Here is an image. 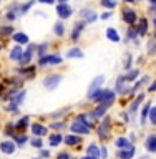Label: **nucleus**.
Masks as SVG:
<instances>
[{
	"label": "nucleus",
	"instance_id": "38",
	"mask_svg": "<svg viewBox=\"0 0 156 159\" xmlns=\"http://www.w3.org/2000/svg\"><path fill=\"white\" fill-rule=\"evenodd\" d=\"M37 57H45V55H48V42H43V43H38L37 45Z\"/></svg>",
	"mask_w": 156,
	"mask_h": 159
},
{
	"label": "nucleus",
	"instance_id": "41",
	"mask_svg": "<svg viewBox=\"0 0 156 159\" xmlns=\"http://www.w3.org/2000/svg\"><path fill=\"white\" fill-rule=\"evenodd\" d=\"M131 66H133V55L131 53H125V60H123V68L126 70H131Z\"/></svg>",
	"mask_w": 156,
	"mask_h": 159
},
{
	"label": "nucleus",
	"instance_id": "3",
	"mask_svg": "<svg viewBox=\"0 0 156 159\" xmlns=\"http://www.w3.org/2000/svg\"><path fill=\"white\" fill-rule=\"evenodd\" d=\"M97 133H98L100 139L106 141V139L111 136V118H110V116L103 118L102 123H100V126H98V129H97Z\"/></svg>",
	"mask_w": 156,
	"mask_h": 159
},
{
	"label": "nucleus",
	"instance_id": "13",
	"mask_svg": "<svg viewBox=\"0 0 156 159\" xmlns=\"http://www.w3.org/2000/svg\"><path fill=\"white\" fill-rule=\"evenodd\" d=\"M28 124H30V116L28 114H25V116H22L20 119H17V121L13 123L15 134H25V129L28 128Z\"/></svg>",
	"mask_w": 156,
	"mask_h": 159
},
{
	"label": "nucleus",
	"instance_id": "61",
	"mask_svg": "<svg viewBox=\"0 0 156 159\" xmlns=\"http://www.w3.org/2000/svg\"><path fill=\"white\" fill-rule=\"evenodd\" d=\"M0 52H2V43H0Z\"/></svg>",
	"mask_w": 156,
	"mask_h": 159
},
{
	"label": "nucleus",
	"instance_id": "1",
	"mask_svg": "<svg viewBox=\"0 0 156 159\" xmlns=\"http://www.w3.org/2000/svg\"><path fill=\"white\" fill-rule=\"evenodd\" d=\"M63 80V75L62 73H52V75H47L43 80H42V84L45 89H48V91H53V89L58 88V84L62 83Z\"/></svg>",
	"mask_w": 156,
	"mask_h": 159
},
{
	"label": "nucleus",
	"instance_id": "59",
	"mask_svg": "<svg viewBox=\"0 0 156 159\" xmlns=\"http://www.w3.org/2000/svg\"><path fill=\"white\" fill-rule=\"evenodd\" d=\"M148 2L151 3V5H156V0H148Z\"/></svg>",
	"mask_w": 156,
	"mask_h": 159
},
{
	"label": "nucleus",
	"instance_id": "29",
	"mask_svg": "<svg viewBox=\"0 0 156 159\" xmlns=\"http://www.w3.org/2000/svg\"><path fill=\"white\" fill-rule=\"evenodd\" d=\"M105 35H106V38L110 40V42H113V43H118L120 40H121V37H120V33H118V30L115 28V27H108L106 32H105Z\"/></svg>",
	"mask_w": 156,
	"mask_h": 159
},
{
	"label": "nucleus",
	"instance_id": "56",
	"mask_svg": "<svg viewBox=\"0 0 156 159\" xmlns=\"http://www.w3.org/2000/svg\"><path fill=\"white\" fill-rule=\"evenodd\" d=\"M58 3H68V0H57Z\"/></svg>",
	"mask_w": 156,
	"mask_h": 159
},
{
	"label": "nucleus",
	"instance_id": "24",
	"mask_svg": "<svg viewBox=\"0 0 156 159\" xmlns=\"http://www.w3.org/2000/svg\"><path fill=\"white\" fill-rule=\"evenodd\" d=\"M85 23L83 20L82 22H77L73 25V30H72V42H78V38H80V35H82V32L85 30Z\"/></svg>",
	"mask_w": 156,
	"mask_h": 159
},
{
	"label": "nucleus",
	"instance_id": "14",
	"mask_svg": "<svg viewBox=\"0 0 156 159\" xmlns=\"http://www.w3.org/2000/svg\"><path fill=\"white\" fill-rule=\"evenodd\" d=\"M73 13V8L70 7L68 3H57V15L60 20H67L72 17Z\"/></svg>",
	"mask_w": 156,
	"mask_h": 159
},
{
	"label": "nucleus",
	"instance_id": "33",
	"mask_svg": "<svg viewBox=\"0 0 156 159\" xmlns=\"http://www.w3.org/2000/svg\"><path fill=\"white\" fill-rule=\"evenodd\" d=\"M12 139H13V143L17 144V148H20V149L25 148V144L30 141V138L27 136V134H15Z\"/></svg>",
	"mask_w": 156,
	"mask_h": 159
},
{
	"label": "nucleus",
	"instance_id": "54",
	"mask_svg": "<svg viewBox=\"0 0 156 159\" xmlns=\"http://www.w3.org/2000/svg\"><path fill=\"white\" fill-rule=\"evenodd\" d=\"M80 159H98V157H92V156H83V157H80Z\"/></svg>",
	"mask_w": 156,
	"mask_h": 159
},
{
	"label": "nucleus",
	"instance_id": "62",
	"mask_svg": "<svg viewBox=\"0 0 156 159\" xmlns=\"http://www.w3.org/2000/svg\"><path fill=\"white\" fill-rule=\"evenodd\" d=\"M32 159H40V157H32Z\"/></svg>",
	"mask_w": 156,
	"mask_h": 159
},
{
	"label": "nucleus",
	"instance_id": "36",
	"mask_svg": "<svg viewBox=\"0 0 156 159\" xmlns=\"http://www.w3.org/2000/svg\"><path fill=\"white\" fill-rule=\"evenodd\" d=\"M77 121H80V123H83V124H87L88 128H93V121L90 119V116H88V113H80V114H77Z\"/></svg>",
	"mask_w": 156,
	"mask_h": 159
},
{
	"label": "nucleus",
	"instance_id": "47",
	"mask_svg": "<svg viewBox=\"0 0 156 159\" xmlns=\"http://www.w3.org/2000/svg\"><path fill=\"white\" fill-rule=\"evenodd\" d=\"M50 156H52V152H50L48 149H43V148L38 149V157L40 159H48Z\"/></svg>",
	"mask_w": 156,
	"mask_h": 159
},
{
	"label": "nucleus",
	"instance_id": "37",
	"mask_svg": "<svg viewBox=\"0 0 156 159\" xmlns=\"http://www.w3.org/2000/svg\"><path fill=\"white\" fill-rule=\"evenodd\" d=\"M15 32H13V27L12 25H2L0 27V38H7V37H12Z\"/></svg>",
	"mask_w": 156,
	"mask_h": 159
},
{
	"label": "nucleus",
	"instance_id": "8",
	"mask_svg": "<svg viewBox=\"0 0 156 159\" xmlns=\"http://www.w3.org/2000/svg\"><path fill=\"white\" fill-rule=\"evenodd\" d=\"M105 81H106V76H105V75H98L95 80H92V83H90V86H88V89H87V99L92 96L95 91H98L100 88H103Z\"/></svg>",
	"mask_w": 156,
	"mask_h": 159
},
{
	"label": "nucleus",
	"instance_id": "22",
	"mask_svg": "<svg viewBox=\"0 0 156 159\" xmlns=\"http://www.w3.org/2000/svg\"><path fill=\"white\" fill-rule=\"evenodd\" d=\"M25 98H27V89H22V88H20L18 91L15 93L12 98H10V103L20 108V106H22V103L25 101Z\"/></svg>",
	"mask_w": 156,
	"mask_h": 159
},
{
	"label": "nucleus",
	"instance_id": "55",
	"mask_svg": "<svg viewBox=\"0 0 156 159\" xmlns=\"http://www.w3.org/2000/svg\"><path fill=\"white\" fill-rule=\"evenodd\" d=\"M126 3H135V2H139V0H125Z\"/></svg>",
	"mask_w": 156,
	"mask_h": 159
},
{
	"label": "nucleus",
	"instance_id": "18",
	"mask_svg": "<svg viewBox=\"0 0 156 159\" xmlns=\"http://www.w3.org/2000/svg\"><path fill=\"white\" fill-rule=\"evenodd\" d=\"M115 101H116V93L113 91V89H106L103 94V98H102V101H100V104H103V106H106V108H111Z\"/></svg>",
	"mask_w": 156,
	"mask_h": 159
},
{
	"label": "nucleus",
	"instance_id": "35",
	"mask_svg": "<svg viewBox=\"0 0 156 159\" xmlns=\"http://www.w3.org/2000/svg\"><path fill=\"white\" fill-rule=\"evenodd\" d=\"M138 32H136V27H128L126 30V42H135L138 43Z\"/></svg>",
	"mask_w": 156,
	"mask_h": 159
},
{
	"label": "nucleus",
	"instance_id": "39",
	"mask_svg": "<svg viewBox=\"0 0 156 159\" xmlns=\"http://www.w3.org/2000/svg\"><path fill=\"white\" fill-rule=\"evenodd\" d=\"M53 33L57 35V37H63V35H65V23H63V20H58V22L55 23Z\"/></svg>",
	"mask_w": 156,
	"mask_h": 159
},
{
	"label": "nucleus",
	"instance_id": "2",
	"mask_svg": "<svg viewBox=\"0 0 156 159\" xmlns=\"http://www.w3.org/2000/svg\"><path fill=\"white\" fill-rule=\"evenodd\" d=\"M63 61V58L57 53H48L45 57H40L38 58V66L40 68H47V66H57Z\"/></svg>",
	"mask_w": 156,
	"mask_h": 159
},
{
	"label": "nucleus",
	"instance_id": "42",
	"mask_svg": "<svg viewBox=\"0 0 156 159\" xmlns=\"http://www.w3.org/2000/svg\"><path fill=\"white\" fill-rule=\"evenodd\" d=\"M33 5H35V0H28V2H25V3H20V15H25Z\"/></svg>",
	"mask_w": 156,
	"mask_h": 159
},
{
	"label": "nucleus",
	"instance_id": "19",
	"mask_svg": "<svg viewBox=\"0 0 156 159\" xmlns=\"http://www.w3.org/2000/svg\"><path fill=\"white\" fill-rule=\"evenodd\" d=\"M17 71L22 75L20 78H23L25 81H32L35 78V66H20L17 68Z\"/></svg>",
	"mask_w": 156,
	"mask_h": 159
},
{
	"label": "nucleus",
	"instance_id": "21",
	"mask_svg": "<svg viewBox=\"0 0 156 159\" xmlns=\"http://www.w3.org/2000/svg\"><path fill=\"white\" fill-rule=\"evenodd\" d=\"M144 149L149 154H156V134L154 133H149L146 136V139H144Z\"/></svg>",
	"mask_w": 156,
	"mask_h": 159
},
{
	"label": "nucleus",
	"instance_id": "25",
	"mask_svg": "<svg viewBox=\"0 0 156 159\" xmlns=\"http://www.w3.org/2000/svg\"><path fill=\"white\" fill-rule=\"evenodd\" d=\"M148 30H149V22H148V18H139L138 20V27H136V32L139 37H144V35L148 33Z\"/></svg>",
	"mask_w": 156,
	"mask_h": 159
},
{
	"label": "nucleus",
	"instance_id": "4",
	"mask_svg": "<svg viewBox=\"0 0 156 159\" xmlns=\"http://www.w3.org/2000/svg\"><path fill=\"white\" fill-rule=\"evenodd\" d=\"M130 89H131V84L126 83L125 75H120V76L116 78V81H115L113 91L116 93V96H125V94H130Z\"/></svg>",
	"mask_w": 156,
	"mask_h": 159
},
{
	"label": "nucleus",
	"instance_id": "15",
	"mask_svg": "<svg viewBox=\"0 0 156 159\" xmlns=\"http://www.w3.org/2000/svg\"><path fill=\"white\" fill-rule=\"evenodd\" d=\"M123 22L128 25V27H135V23L138 22V15L133 8H125L123 10Z\"/></svg>",
	"mask_w": 156,
	"mask_h": 159
},
{
	"label": "nucleus",
	"instance_id": "60",
	"mask_svg": "<svg viewBox=\"0 0 156 159\" xmlns=\"http://www.w3.org/2000/svg\"><path fill=\"white\" fill-rule=\"evenodd\" d=\"M139 159H149L148 156H141V157H139Z\"/></svg>",
	"mask_w": 156,
	"mask_h": 159
},
{
	"label": "nucleus",
	"instance_id": "11",
	"mask_svg": "<svg viewBox=\"0 0 156 159\" xmlns=\"http://www.w3.org/2000/svg\"><path fill=\"white\" fill-rule=\"evenodd\" d=\"M17 144L13 143V139H5V141L0 143V152L5 154V156H12V154L17 151Z\"/></svg>",
	"mask_w": 156,
	"mask_h": 159
},
{
	"label": "nucleus",
	"instance_id": "49",
	"mask_svg": "<svg viewBox=\"0 0 156 159\" xmlns=\"http://www.w3.org/2000/svg\"><path fill=\"white\" fill-rule=\"evenodd\" d=\"M100 159H108V148L106 146L100 148Z\"/></svg>",
	"mask_w": 156,
	"mask_h": 159
},
{
	"label": "nucleus",
	"instance_id": "16",
	"mask_svg": "<svg viewBox=\"0 0 156 159\" xmlns=\"http://www.w3.org/2000/svg\"><path fill=\"white\" fill-rule=\"evenodd\" d=\"M136 156V146H130L126 149H116V159H133Z\"/></svg>",
	"mask_w": 156,
	"mask_h": 159
},
{
	"label": "nucleus",
	"instance_id": "23",
	"mask_svg": "<svg viewBox=\"0 0 156 159\" xmlns=\"http://www.w3.org/2000/svg\"><path fill=\"white\" fill-rule=\"evenodd\" d=\"M12 40L17 45H20V47H22V45H28L30 43V37H28L27 33H23V32H15L12 35Z\"/></svg>",
	"mask_w": 156,
	"mask_h": 159
},
{
	"label": "nucleus",
	"instance_id": "48",
	"mask_svg": "<svg viewBox=\"0 0 156 159\" xmlns=\"http://www.w3.org/2000/svg\"><path fill=\"white\" fill-rule=\"evenodd\" d=\"M55 159H73V157H72V154L67 152V151H60V152L57 154V157H55Z\"/></svg>",
	"mask_w": 156,
	"mask_h": 159
},
{
	"label": "nucleus",
	"instance_id": "58",
	"mask_svg": "<svg viewBox=\"0 0 156 159\" xmlns=\"http://www.w3.org/2000/svg\"><path fill=\"white\" fill-rule=\"evenodd\" d=\"M153 25H154V28H156V15L153 17Z\"/></svg>",
	"mask_w": 156,
	"mask_h": 159
},
{
	"label": "nucleus",
	"instance_id": "9",
	"mask_svg": "<svg viewBox=\"0 0 156 159\" xmlns=\"http://www.w3.org/2000/svg\"><path fill=\"white\" fill-rule=\"evenodd\" d=\"M149 81H151V76L149 75H144V76H141V78H138L136 81H135L133 84H131V89H130V94L131 96H135L138 91H141V89L144 88V86H148L149 84Z\"/></svg>",
	"mask_w": 156,
	"mask_h": 159
},
{
	"label": "nucleus",
	"instance_id": "10",
	"mask_svg": "<svg viewBox=\"0 0 156 159\" xmlns=\"http://www.w3.org/2000/svg\"><path fill=\"white\" fill-rule=\"evenodd\" d=\"M108 109H110V108L103 106V104H98V106H95L92 111L88 113V116H90V119H92L93 123H95V121H100V119L105 118V114H106Z\"/></svg>",
	"mask_w": 156,
	"mask_h": 159
},
{
	"label": "nucleus",
	"instance_id": "50",
	"mask_svg": "<svg viewBox=\"0 0 156 159\" xmlns=\"http://www.w3.org/2000/svg\"><path fill=\"white\" fill-rule=\"evenodd\" d=\"M5 109H7L8 113H13V114H17V113L20 111V108H18V106H15V104H12V103H8V106L5 108Z\"/></svg>",
	"mask_w": 156,
	"mask_h": 159
},
{
	"label": "nucleus",
	"instance_id": "20",
	"mask_svg": "<svg viewBox=\"0 0 156 159\" xmlns=\"http://www.w3.org/2000/svg\"><path fill=\"white\" fill-rule=\"evenodd\" d=\"M63 143H65V146L77 148L78 144L82 143V136H78V134H73V133H70V134H65V136H63Z\"/></svg>",
	"mask_w": 156,
	"mask_h": 159
},
{
	"label": "nucleus",
	"instance_id": "27",
	"mask_svg": "<svg viewBox=\"0 0 156 159\" xmlns=\"http://www.w3.org/2000/svg\"><path fill=\"white\" fill-rule=\"evenodd\" d=\"M149 109H151V103H144L141 108V113H139V126H144L148 123V114Z\"/></svg>",
	"mask_w": 156,
	"mask_h": 159
},
{
	"label": "nucleus",
	"instance_id": "43",
	"mask_svg": "<svg viewBox=\"0 0 156 159\" xmlns=\"http://www.w3.org/2000/svg\"><path fill=\"white\" fill-rule=\"evenodd\" d=\"M30 146L35 148V149H42L43 148V141H42V138H37V136H33V138H30Z\"/></svg>",
	"mask_w": 156,
	"mask_h": 159
},
{
	"label": "nucleus",
	"instance_id": "63",
	"mask_svg": "<svg viewBox=\"0 0 156 159\" xmlns=\"http://www.w3.org/2000/svg\"><path fill=\"white\" fill-rule=\"evenodd\" d=\"M0 5H2V0H0Z\"/></svg>",
	"mask_w": 156,
	"mask_h": 159
},
{
	"label": "nucleus",
	"instance_id": "26",
	"mask_svg": "<svg viewBox=\"0 0 156 159\" xmlns=\"http://www.w3.org/2000/svg\"><path fill=\"white\" fill-rule=\"evenodd\" d=\"M22 53H23V48L20 47V45H15V47L10 48L8 58L12 60V61H20V58H22Z\"/></svg>",
	"mask_w": 156,
	"mask_h": 159
},
{
	"label": "nucleus",
	"instance_id": "45",
	"mask_svg": "<svg viewBox=\"0 0 156 159\" xmlns=\"http://www.w3.org/2000/svg\"><path fill=\"white\" fill-rule=\"evenodd\" d=\"M100 3H102V7H103V8H108V10H113V8L118 5L116 0H102Z\"/></svg>",
	"mask_w": 156,
	"mask_h": 159
},
{
	"label": "nucleus",
	"instance_id": "17",
	"mask_svg": "<svg viewBox=\"0 0 156 159\" xmlns=\"http://www.w3.org/2000/svg\"><path fill=\"white\" fill-rule=\"evenodd\" d=\"M30 131H32L33 136L43 138V136H47V134H48V128L45 126V124H42V123H32V124H30Z\"/></svg>",
	"mask_w": 156,
	"mask_h": 159
},
{
	"label": "nucleus",
	"instance_id": "32",
	"mask_svg": "<svg viewBox=\"0 0 156 159\" xmlns=\"http://www.w3.org/2000/svg\"><path fill=\"white\" fill-rule=\"evenodd\" d=\"M130 146H133V143L130 141L128 138H125V136H118L116 139H115V148L116 149H126Z\"/></svg>",
	"mask_w": 156,
	"mask_h": 159
},
{
	"label": "nucleus",
	"instance_id": "34",
	"mask_svg": "<svg viewBox=\"0 0 156 159\" xmlns=\"http://www.w3.org/2000/svg\"><path fill=\"white\" fill-rule=\"evenodd\" d=\"M87 156H92V157H98L100 159V146L97 143H90L87 146Z\"/></svg>",
	"mask_w": 156,
	"mask_h": 159
},
{
	"label": "nucleus",
	"instance_id": "7",
	"mask_svg": "<svg viewBox=\"0 0 156 159\" xmlns=\"http://www.w3.org/2000/svg\"><path fill=\"white\" fill-rule=\"evenodd\" d=\"M68 129H70V133L78 134V136H88V134H92V128H88L87 124L77 121V119H73L72 124L68 126Z\"/></svg>",
	"mask_w": 156,
	"mask_h": 159
},
{
	"label": "nucleus",
	"instance_id": "28",
	"mask_svg": "<svg viewBox=\"0 0 156 159\" xmlns=\"http://www.w3.org/2000/svg\"><path fill=\"white\" fill-rule=\"evenodd\" d=\"M138 78H139V70L138 68H131V70H128V71L125 73V80H126L128 84H133Z\"/></svg>",
	"mask_w": 156,
	"mask_h": 159
},
{
	"label": "nucleus",
	"instance_id": "46",
	"mask_svg": "<svg viewBox=\"0 0 156 159\" xmlns=\"http://www.w3.org/2000/svg\"><path fill=\"white\" fill-rule=\"evenodd\" d=\"M148 121L153 124V126H156V106H151V109H149V114H148Z\"/></svg>",
	"mask_w": 156,
	"mask_h": 159
},
{
	"label": "nucleus",
	"instance_id": "12",
	"mask_svg": "<svg viewBox=\"0 0 156 159\" xmlns=\"http://www.w3.org/2000/svg\"><path fill=\"white\" fill-rule=\"evenodd\" d=\"M78 15L83 18L85 23H93V22H97V20L100 18V15L95 12V10H92V8H82Z\"/></svg>",
	"mask_w": 156,
	"mask_h": 159
},
{
	"label": "nucleus",
	"instance_id": "5",
	"mask_svg": "<svg viewBox=\"0 0 156 159\" xmlns=\"http://www.w3.org/2000/svg\"><path fill=\"white\" fill-rule=\"evenodd\" d=\"M144 98H146V93L141 91V93H138L136 96L131 99V103L128 104V114L131 116V121H133V116L136 114V111L139 109V106H141V104L144 103Z\"/></svg>",
	"mask_w": 156,
	"mask_h": 159
},
{
	"label": "nucleus",
	"instance_id": "52",
	"mask_svg": "<svg viewBox=\"0 0 156 159\" xmlns=\"http://www.w3.org/2000/svg\"><path fill=\"white\" fill-rule=\"evenodd\" d=\"M148 93H156V80L148 86Z\"/></svg>",
	"mask_w": 156,
	"mask_h": 159
},
{
	"label": "nucleus",
	"instance_id": "30",
	"mask_svg": "<svg viewBox=\"0 0 156 159\" xmlns=\"http://www.w3.org/2000/svg\"><path fill=\"white\" fill-rule=\"evenodd\" d=\"M63 143V136L60 133H52L48 136V144H50V148H58L60 144Z\"/></svg>",
	"mask_w": 156,
	"mask_h": 159
},
{
	"label": "nucleus",
	"instance_id": "44",
	"mask_svg": "<svg viewBox=\"0 0 156 159\" xmlns=\"http://www.w3.org/2000/svg\"><path fill=\"white\" fill-rule=\"evenodd\" d=\"M146 50H148V53H149V55H154V53H156V37H153V38H149V40H148Z\"/></svg>",
	"mask_w": 156,
	"mask_h": 159
},
{
	"label": "nucleus",
	"instance_id": "31",
	"mask_svg": "<svg viewBox=\"0 0 156 159\" xmlns=\"http://www.w3.org/2000/svg\"><path fill=\"white\" fill-rule=\"evenodd\" d=\"M65 58H68V60H73V58H85V53H83L82 48L75 47V48H70L68 52L65 53Z\"/></svg>",
	"mask_w": 156,
	"mask_h": 159
},
{
	"label": "nucleus",
	"instance_id": "6",
	"mask_svg": "<svg viewBox=\"0 0 156 159\" xmlns=\"http://www.w3.org/2000/svg\"><path fill=\"white\" fill-rule=\"evenodd\" d=\"M35 53H37V45H35V43H28L27 48H25L23 53H22V58H20V61H18L20 66H28Z\"/></svg>",
	"mask_w": 156,
	"mask_h": 159
},
{
	"label": "nucleus",
	"instance_id": "57",
	"mask_svg": "<svg viewBox=\"0 0 156 159\" xmlns=\"http://www.w3.org/2000/svg\"><path fill=\"white\" fill-rule=\"evenodd\" d=\"M151 10L154 12V15H156V5H151Z\"/></svg>",
	"mask_w": 156,
	"mask_h": 159
},
{
	"label": "nucleus",
	"instance_id": "53",
	"mask_svg": "<svg viewBox=\"0 0 156 159\" xmlns=\"http://www.w3.org/2000/svg\"><path fill=\"white\" fill-rule=\"evenodd\" d=\"M57 0H38V3H43V5H53Z\"/></svg>",
	"mask_w": 156,
	"mask_h": 159
},
{
	"label": "nucleus",
	"instance_id": "40",
	"mask_svg": "<svg viewBox=\"0 0 156 159\" xmlns=\"http://www.w3.org/2000/svg\"><path fill=\"white\" fill-rule=\"evenodd\" d=\"M50 128H52V129H55V131H63V129H67L68 128V124L67 123H65V119H63V121H52V124H50Z\"/></svg>",
	"mask_w": 156,
	"mask_h": 159
},
{
	"label": "nucleus",
	"instance_id": "51",
	"mask_svg": "<svg viewBox=\"0 0 156 159\" xmlns=\"http://www.w3.org/2000/svg\"><path fill=\"white\" fill-rule=\"evenodd\" d=\"M111 15H113V12H111V10H108V12H103L102 15H100V18H102V20H108V18H111Z\"/></svg>",
	"mask_w": 156,
	"mask_h": 159
}]
</instances>
